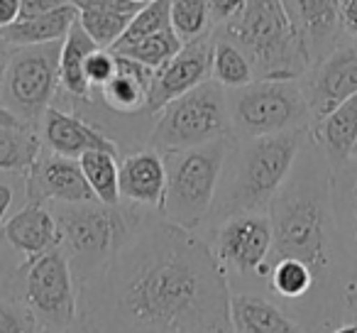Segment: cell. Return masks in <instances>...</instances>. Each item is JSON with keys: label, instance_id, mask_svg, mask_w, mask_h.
Here are the masks:
<instances>
[{"label": "cell", "instance_id": "ac0fdd59", "mask_svg": "<svg viewBox=\"0 0 357 333\" xmlns=\"http://www.w3.org/2000/svg\"><path fill=\"white\" fill-rule=\"evenodd\" d=\"M0 243H6L22 260L40 258L61 245V233L47 204L27 201L0 225Z\"/></svg>", "mask_w": 357, "mask_h": 333}, {"label": "cell", "instance_id": "74e56055", "mask_svg": "<svg viewBox=\"0 0 357 333\" xmlns=\"http://www.w3.org/2000/svg\"><path fill=\"white\" fill-rule=\"evenodd\" d=\"M20 20V0H0V30Z\"/></svg>", "mask_w": 357, "mask_h": 333}, {"label": "cell", "instance_id": "603a6c76", "mask_svg": "<svg viewBox=\"0 0 357 333\" xmlns=\"http://www.w3.org/2000/svg\"><path fill=\"white\" fill-rule=\"evenodd\" d=\"M79 20V8L66 0L64 6L54 8L50 13H42L37 17L13 22L10 27L0 30V40L8 47H30V45H47V42H61L69 30Z\"/></svg>", "mask_w": 357, "mask_h": 333}, {"label": "cell", "instance_id": "2e32d148", "mask_svg": "<svg viewBox=\"0 0 357 333\" xmlns=\"http://www.w3.org/2000/svg\"><path fill=\"white\" fill-rule=\"evenodd\" d=\"M120 204L139 211H162L167 189V167L162 152L152 147L135 149L118 164Z\"/></svg>", "mask_w": 357, "mask_h": 333}, {"label": "cell", "instance_id": "4316f807", "mask_svg": "<svg viewBox=\"0 0 357 333\" xmlns=\"http://www.w3.org/2000/svg\"><path fill=\"white\" fill-rule=\"evenodd\" d=\"M81 172L89 182L91 191L103 204H120L118 189V154L105 152V149H91L79 157Z\"/></svg>", "mask_w": 357, "mask_h": 333}, {"label": "cell", "instance_id": "5b68a950", "mask_svg": "<svg viewBox=\"0 0 357 333\" xmlns=\"http://www.w3.org/2000/svg\"><path fill=\"white\" fill-rule=\"evenodd\" d=\"M215 32L243 47L257 79H301L311 66L282 0H248L245 10Z\"/></svg>", "mask_w": 357, "mask_h": 333}, {"label": "cell", "instance_id": "d4e9b609", "mask_svg": "<svg viewBox=\"0 0 357 333\" xmlns=\"http://www.w3.org/2000/svg\"><path fill=\"white\" fill-rule=\"evenodd\" d=\"M311 133L326 149L333 167L350 157V149L357 140V94L335 105L321 123L313 125Z\"/></svg>", "mask_w": 357, "mask_h": 333}, {"label": "cell", "instance_id": "e575fe53", "mask_svg": "<svg viewBox=\"0 0 357 333\" xmlns=\"http://www.w3.org/2000/svg\"><path fill=\"white\" fill-rule=\"evenodd\" d=\"M337 15L342 32L357 40V0H337Z\"/></svg>", "mask_w": 357, "mask_h": 333}, {"label": "cell", "instance_id": "ee69618b", "mask_svg": "<svg viewBox=\"0 0 357 333\" xmlns=\"http://www.w3.org/2000/svg\"><path fill=\"white\" fill-rule=\"evenodd\" d=\"M40 333H54V331H45V328H42V331Z\"/></svg>", "mask_w": 357, "mask_h": 333}, {"label": "cell", "instance_id": "ffe728a7", "mask_svg": "<svg viewBox=\"0 0 357 333\" xmlns=\"http://www.w3.org/2000/svg\"><path fill=\"white\" fill-rule=\"evenodd\" d=\"M282 3L311 57V64L328 54L342 37L337 0H282Z\"/></svg>", "mask_w": 357, "mask_h": 333}, {"label": "cell", "instance_id": "5bb4252c", "mask_svg": "<svg viewBox=\"0 0 357 333\" xmlns=\"http://www.w3.org/2000/svg\"><path fill=\"white\" fill-rule=\"evenodd\" d=\"M25 201L35 204H79L98 201L81 172L79 159L54 152H40V157L22 172Z\"/></svg>", "mask_w": 357, "mask_h": 333}, {"label": "cell", "instance_id": "6da1fadb", "mask_svg": "<svg viewBox=\"0 0 357 333\" xmlns=\"http://www.w3.org/2000/svg\"><path fill=\"white\" fill-rule=\"evenodd\" d=\"M230 287L199 233L144 211L86 282L69 333H233Z\"/></svg>", "mask_w": 357, "mask_h": 333}, {"label": "cell", "instance_id": "8992f818", "mask_svg": "<svg viewBox=\"0 0 357 333\" xmlns=\"http://www.w3.org/2000/svg\"><path fill=\"white\" fill-rule=\"evenodd\" d=\"M228 145L230 138H220L196 147L162 152L167 167V189L159 214L164 219L194 233L204 230L223 175Z\"/></svg>", "mask_w": 357, "mask_h": 333}, {"label": "cell", "instance_id": "4dcf8cb0", "mask_svg": "<svg viewBox=\"0 0 357 333\" xmlns=\"http://www.w3.org/2000/svg\"><path fill=\"white\" fill-rule=\"evenodd\" d=\"M169 3H172V0H152V3H144V6L135 13L128 30L123 32V37H120L113 50L132 45V42L142 40V37H149V35H154V32L164 30V27H172L169 25Z\"/></svg>", "mask_w": 357, "mask_h": 333}, {"label": "cell", "instance_id": "4fadbf2b", "mask_svg": "<svg viewBox=\"0 0 357 333\" xmlns=\"http://www.w3.org/2000/svg\"><path fill=\"white\" fill-rule=\"evenodd\" d=\"M213 40H215V30L199 37V40L184 42V47H181L162 69L154 71L144 113H149V115L159 113L169 101L184 96L186 91L196 89L201 81L211 79Z\"/></svg>", "mask_w": 357, "mask_h": 333}, {"label": "cell", "instance_id": "836d02e7", "mask_svg": "<svg viewBox=\"0 0 357 333\" xmlns=\"http://www.w3.org/2000/svg\"><path fill=\"white\" fill-rule=\"evenodd\" d=\"M245 6H248V0H208L213 27H223L233 22L245 10Z\"/></svg>", "mask_w": 357, "mask_h": 333}, {"label": "cell", "instance_id": "f1b7e54d", "mask_svg": "<svg viewBox=\"0 0 357 333\" xmlns=\"http://www.w3.org/2000/svg\"><path fill=\"white\" fill-rule=\"evenodd\" d=\"M169 25L181 42L199 40L213 32L208 0H172L169 3Z\"/></svg>", "mask_w": 357, "mask_h": 333}, {"label": "cell", "instance_id": "8fae6325", "mask_svg": "<svg viewBox=\"0 0 357 333\" xmlns=\"http://www.w3.org/2000/svg\"><path fill=\"white\" fill-rule=\"evenodd\" d=\"M61 42L8 47L6 69L0 76V103L37 128L59 94Z\"/></svg>", "mask_w": 357, "mask_h": 333}, {"label": "cell", "instance_id": "d590c367", "mask_svg": "<svg viewBox=\"0 0 357 333\" xmlns=\"http://www.w3.org/2000/svg\"><path fill=\"white\" fill-rule=\"evenodd\" d=\"M66 0H20V20L25 17H37L42 13H50L54 8L64 6Z\"/></svg>", "mask_w": 357, "mask_h": 333}, {"label": "cell", "instance_id": "484cf974", "mask_svg": "<svg viewBox=\"0 0 357 333\" xmlns=\"http://www.w3.org/2000/svg\"><path fill=\"white\" fill-rule=\"evenodd\" d=\"M211 79H215L225 91L240 89V86L252 84L255 76L252 61L243 52V47L233 40L215 32L213 40V61H211Z\"/></svg>", "mask_w": 357, "mask_h": 333}, {"label": "cell", "instance_id": "7402d4cb", "mask_svg": "<svg viewBox=\"0 0 357 333\" xmlns=\"http://www.w3.org/2000/svg\"><path fill=\"white\" fill-rule=\"evenodd\" d=\"M40 152V128L0 103V172L22 175Z\"/></svg>", "mask_w": 357, "mask_h": 333}, {"label": "cell", "instance_id": "ab89813d", "mask_svg": "<svg viewBox=\"0 0 357 333\" xmlns=\"http://www.w3.org/2000/svg\"><path fill=\"white\" fill-rule=\"evenodd\" d=\"M328 333H357V323H352V321H342V323H337V326H333Z\"/></svg>", "mask_w": 357, "mask_h": 333}, {"label": "cell", "instance_id": "7bdbcfd3", "mask_svg": "<svg viewBox=\"0 0 357 333\" xmlns=\"http://www.w3.org/2000/svg\"><path fill=\"white\" fill-rule=\"evenodd\" d=\"M132 3H139V6H144V3H152V0H132Z\"/></svg>", "mask_w": 357, "mask_h": 333}, {"label": "cell", "instance_id": "9a60e30c", "mask_svg": "<svg viewBox=\"0 0 357 333\" xmlns=\"http://www.w3.org/2000/svg\"><path fill=\"white\" fill-rule=\"evenodd\" d=\"M333 230H335L337 277L345 284L357 282V159H342L331 177Z\"/></svg>", "mask_w": 357, "mask_h": 333}, {"label": "cell", "instance_id": "44dd1931", "mask_svg": "<svg viewBox=\"0 0 357 333\" xmlns=\"http://www.w3.org/2000/svg\"><path fill=\"white\" fill-rule=\"evenodd\" d=\"M154 71L115 52V74L98 89L100 103L118 115H137L147 108V94Z\"/></svg>", "mask_w": 357, "mask_h": 333}, {"label": "cell", "instance_id": "e0dca14e", "mask_svg": "<svg viewBox=\"0 0 357 333\" xmlns=\"http://www.w3.org/2000/svg\"><path fill=\"white\" fill-rule=\"evenodd\" d=\"M40 138L42 147H47L54 154H61V157L79 159L81 154L91 152V149H105V152L118 154V142L110 135H105L103 130L84 120L81 115L54 108V105H50L42 115Z\"/></svg>", "mask_w": 357, "mask_h": 333}, {"label": "cell", "instance_id": "3957f363", "mask_svg": "<svg viewBox=\"0 0 357 333\" xmlns=\"http://www.w3.org/2000/svg\"><path fill=\"white\" fill-rule=\"evenodd\" d=\"M308 135L311 128L287 130V133L262 135V138L230 135L223 175H220L213 209L204 230L243 211H267L277 191L287 182L294 159Z\"/></svg>", "mask_w": 357, "mask_h": 333}, {"label": "cell", "instance_id": "30bf717a", "mask_svg": "<svg viewBox=\"0 0 357 333\" xmlns=\"http://www.w3.org/2000/svg\"><path fill=\"white\" fill-rule=\"evenodd\" d=\"M201 238L218 260L230 289H257L269 274L272 223L267 211H243L208 225Z\"/></svg>", "mask_w": 357, "mask_h": 333}, {"label": "cell", "instance_id": "60d3db41", "mask_svg": "<svg viewBox=\"0 0 357 333\" xmlns=\"http://www.w3.org/2000/svg\"><path fill=\"white\" fill-rule=\"evenodd\" d=\"M6 59H8V45L0 40V76H3V69H6Z\"/></svg>", "mask_w": 357, "mask_h": 333}, {"label": "cell", "instance_id": "1f68e13d", "mask_svg": "<svg viewBox=\"0 0 357 333\" xmlns=\"http://www.w3.org/2000/svg\"><path fill=\"white\" fill-rule=\"evenodd\" d=\"M37 316L10 292L0 287V333H40Z\"/></svg>", "mask_w": 357, "mask_h": 333}, {"label": "cell", "instance_id": "ba28073f", "mask_svg": "<svg viewBox=\"0 0 357 333\" xmlns=\"http://www.w3.org/2000/svg\"><path fill=\"white\" fill-rule=\"evenodd\" d=\"M220 138H230L228 91L215 79H206L154 113L147 147L174 152Z\"/></svg>", "mask_w": 357, "mask_h": 333}, {"label": "cell", "instance_id": "52a82bcc", "mask_svg": "<svg viewBox=\"0 0 357 333\" xmlns=\"http://www.w3.org/2000/svg\"><path fill=\"white\" fill-rule=\"evenodd\" d=\"M0 287L20 299L45 331H71L79 311V284L61 248L17 262Z\"/></svg>", "mask_w": 357, "mask_h": 333}, {"label": "cell", "instance_id": "b9f144b4", "mask_svg": "<svg viewBox=\"0 0 357 333\" xmlns=\"http://www.w3.org/2000/svg\"><path fill=\"white\" fill-rule=\"evenodd\" d=\"M350 159H357V140H355V145H352V149H350Z\"/></svg>", "mask_w": 357, "mask_h": 333}, {"label": "cell", "instance_id": "7c38bea8", "mask_svg": "<svg viewBox=\"0 0 357 333\" xmlns=\"http://www.w3.org/2000/svg\"><path fill=\"white\" fill-rule=\"evenodd\" d=\"M313 125L321 123L335 105L357 94V40L342 32L328 54L313 61L298 79Z\"/></svg>", "mask_w": 357, "mask_h": 333}, {"label": "cell", "instance_id": "7a4b0ae2", "mask_svg": "<svg viewBox=\"0 0 357 333\" xmlns=\"http://www.w3.org/2000/svg\"><path fill=\"white\" fill-rule=\"evenodd\" d=\"M331 177V159L311 133L298 149L287 182L267 209L272 223L269 262L294 258L308 265L328 313L335 323H342L345 313H342V282L337 277L335 265Z\"/></svg>", "mask_w": 357, "mask_h": 333}, {"label": "cell", "instance_id": "8d00e7d4", "mask_svg": "<svg viewBox=\"0 0 357 333\" xmlns=\"http://www.w3.org/2000/svg\"><path fill=\"white\" fill-rule=\"evenodd\" d=\"M342 313H345V321L357 323V282L345 284L342 289Z\"/></svg>", "mask_w": 357, "mask_h": 333}, {"label": "cell", "instance_id": "d6a6232c", "mask_svg": "<svg viewBox=\"0 0 357 333\" xmlns=\"http://www.w3.org/2000/svg\"><path fill=\"white\" fill-rule=\"evenodd\" d=\"M86 81L93 89V94L115 74V52L113 50H103V47H96L89 57H86Z\"/></svg>", "mask_w": 357, "mask_h": 333}, {"label": "cell", "instance_id": "9c48e42d", "mask_svg": "<svg viewBox=\"0 0 357 333\" xmlns=\"http://www.w3.org/2000/svg\"><path fill=\"white\" fill-rule=\"evenodd\" d=\"M230 135L262 138L287 130L313 128L298 79H255L228 91Z\"/></svg>", "mask_w": 357, "mask_h": 333}, {"label": "cell", "instance_id": "277c9868", "mask_svg": "<svg viewBox=\"0 0 357 333\" xmlns=\"http://www.w3.org/2000/svg\"><path fill=\"white\" fill-rule=\"evenodd\" d=\"M61 233V245L76 284L93 277L130 240L137 219L144 214L125 204L79 201V204H47Z\"/></svg>", "mask_w": 357, "mask_h": 333}, {"label": "cell", "instance_id": "83f0119b", "mask_svg": "<svg viewBox=\"0 0 357 333\" xmlns=\"http://www.w3.org/2000/svg\"><path fill=\"white\" fill-rule=\"evenodd\" d=\"M79 8V25L86 30V35L103 50H113L123 32L128 30L130 20L135 15L118 10H108V8H93V6H76Z\"/></svg>", "mask_w": 357, "mask_h": 333}, {"label": "cell", "instance_id": "f546056e", "mask_svg": "<svg viewBox=\"0 0 357 333\" xmlns=\"http://www.w3.org/2000/svg\"><path fill=\"white\" fill-rule=\"evenodd\" d=\"M181 47H184V42L178 40L176 32H174L172 27H164V30L154 32V35L142 37V40L132 42V45H128V47H118V50H113V52H120V54L130 57V59L139 61V64L157 71V69H162Z\"/></svg>", "mask_w": 357, "mask_h": 333}, {"label": "cell", "instance_id": "d6986e66", "mask_svg": "<svg viewBox=\"0 0 357 333\" xmlns=\"http://www.w3.org/2000/svg\"><path fill=\"white\" fill-rule=\"evenodd\" d=\"M228 313L233 333H306V328L262 289H230Z\"/></svg>", "mask_w": 357, "mask_h": 333}, {"label": "cell", "instance_id": "cb8c5ba5", "mask_svg": "<svg viewBox=\"0 0 357 333\" xmlns=\"http://www.w3.org/2000/svg\"><path fill=\"white\" fill-rule=\"evenodd\" d=\"M96 42L86 35V30L76 25L69 30V35L61 42V54H59V89H64L71 98H76L81 105H91L93 103V89L86 81V57L96 50Z\"/></svg>", "mask_w": 357, "mask_h": 333}, {"label": "cell", "instance_id": "f35d334b", "mask_svg": "<svg viewBox=\"0 0 357 333\" xmlns=\"http://www.w3.org/2000/svg\"><path fill=\"white\" fill-rule=\"evenodd\" d=\"M15 204V186L8 182H0V225L8 219V211Z\"/></svg>", "mask_w": 357, "mask_h": 333}]
</instances>
